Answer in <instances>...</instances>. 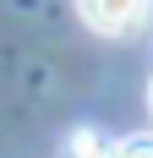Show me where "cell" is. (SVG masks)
<instances>
[{
  "label": "cell",
  "instance_id": "cell-1",
  "mask_svg": "<svg viewBox=\"0 0 153 158\" xmlns=\"http://www.w3.org/2000/svg\"><path fill=\"white\" fill-rule=\"evenodd\" d=\"M153 0H76V16L88 22L93 33H104V38H126V33H137L148 22Z\"/></svg>",
  "mask_w": 153,
  "mask_h": 158
},
{
  "label": "cell",
  "instance_id": "cell-2",
  "mask_svg": "<svg viewBox=\"0 0 153 158\" xmlns=\"http://www.w3.org/2000/svg\"><path fill=\"white\" fill-rule=\"evenodd\" d=\"M109 158H153V136H131V142H120Z\"/></svg>",
  "mask_w": 153,
  "mask_h": 158
},
{
  "label": "cell",
  "instance_id": "cell-3",
  "mask_svg": "<svg viewBox=\"0 0 153 158\" xmlns=\"http://www.w3.org/2000/svg\"><path fill=\"white\" fill-rule=\"evenodd\" d=\"M148 114H153V82H148Z\"/></svg>",
  "mask_w": 153,
  "mask_h": 158
}]
</instances>
